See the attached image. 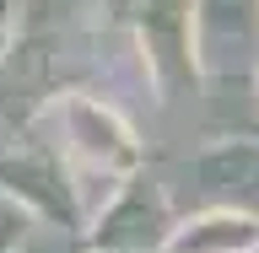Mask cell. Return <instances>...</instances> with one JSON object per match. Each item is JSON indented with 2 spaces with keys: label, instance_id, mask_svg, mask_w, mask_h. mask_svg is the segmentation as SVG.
Segmentation results:
<instances>
[{
  "label": "cell",
  "instance_id": "cell-4",
  "mask_svg": "<svg viewBox=\"0 0 259 253\" xmlns=\"http://www.w3.org/2000/svg\"><path fill=\"white\" fill-rule=\"evenodd\" d=\"M194 38L205 76H259V0H194Z\"/></svg>",
  "mask_w": 259,
  "mask_h": 253
},
{
  "label": "cell",
  "instance_id": "cell-5",
  "mask_svg": "<svg viewBox=\"0 0 259 253\" xmlns=\"http://www.w3.org/2000/svg\"><path fill=\"white\" fill-rule=\"evenodd\" d=\"M194 183L210 210H243L259 221V140H216L194 157Z\"/></svg>",
  "mask_w": 259,
  "mask_h": 253
},
{
  "label": "cell",
  "instance_id": "cell-1",
  "mask_svg": "<svg viewBox=\"0 0 259 253\" xmlns=\"http://www.w3.org/2000/svg\"><path fill=\"white\" fill-rule=\"evenodd\" d=\"M178 232V216L167 205V194L157 189V178H130L108 205L97 210V221L87 226L92 253H167Z\"/></svg>",
  "mask_w": 259,
  "mask_h": 253
},
{
  "label": "cell",
  "instance_id": "cell-7",
  "mask_svg": "<svg viewBox=\"0 0 259 253\" xmlns=\"http://www.w3.org/2000/svg\"><path fill=\"white\" fill-rule=\"evenodd\" d=\"M16 253H92L81 226H60V221H32V232L22 237Z\"/></svg>",
  "mask_w": 259,
  "mask_h": 253
},
{
  "label": "cell",
  "instance_id": "cell-10",
  "mask_svg": "<svg viewBox=\"0 0 259 253\" xmlns=\"http://www.w3.org/2000/svg\"><path fill=\"white\" fill-rule=\"evenodd\" d=\"M130 6H135V0H130Z\"/></svg>",
  "mask_w": 259,
  "mask_h": 253
},
{
  "label": "cell",
  "instance_id": "cell-8",
  "mask_svg": "<svg viewBox=\"0 0 259 253\" xmlns=\"http://www.w3.org/2000/svg\"><path fill=\"white\" fill-rule=\"evenodd\" d=\"M32 221H38L32 210H22L11 194H0V253H16V248H22V237L32 232Z\"/></svg>",
  "mask_w": 259,
  "mask_h": 253
},
{
  "label": "cell",
  "instance_id": "cell-6",
  "mask_svg": "<svg viewBox=\"0 0 259 253\" xmlns=\"http://www.w3.org/2000/svg\"><path fill=\"white\" fill-rule=\"evenodd\" d=\"M167 253H259V221L243 210H200L178 221Z\"/></svg>",
  "mask_w": 259,
  "mask_h": 253
},
{
  "label": "cell",
  "instance_id": "cell-3",
  "mask_svg": "<svg viewBox=\"0 0 259 253\" xmlns=\"http://www.w3.org/2000/svg\"><path fill=\"white\" fill-rule=\"evenodd\" d=\"M60 124L70 157L87 162V173L103 183H130L141 167V140L130 135V124L113 108L92 103V97H65L60 103Z\"/></svg>",
  "mask_w": 259,
  "mask_h": 253
},
{
  "label": "cell",
  "instance_id": "cell-9",
  "mask_svg": "<svg viewBox=\"0 0 259 253\" xmlns=\"http://www.w3.org/2000/svg\"><path fill=\"white\" fill-rule=\"evenodd\" d=\"M6 48H11V0H0V60H6Z\"/></svg>",
  "mask_w": 259,
  "mask_h": 253
},
{
  "label": "cell",
  "instance_id": "cell-11",
  "mask_svg": "<svg viewBox=\"0 0 259 253\" xmlns=\"http://www.w3.org/2000/svg\"><path fill=\"white\" fill-rule=\"evenodd\" d=\"M254 81H259V76H254Z\"/></svg>",
  "mask_w": 259,
  "mask_h": 253
},
{
  "label": "cell",
  "instance_id": "cell-2",
  "mask_svg": "<svg viewBox=\"0 0 259 253\" xmlns=\"http://www.w3.org/2000/svg\"><path fill=\"white\" fill-rule=\"evenodd\" d=\"M135 38H141L146 70L157 92H184L205 76L200 70V38H194V0H135Z\"/></svg>",
  "mask_w": 259,
  "mask_h": 253
}]
</instances>
